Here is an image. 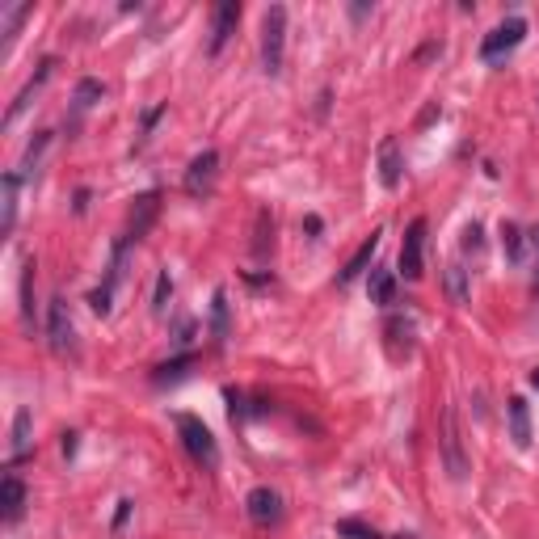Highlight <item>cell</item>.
<instances>
[{"mask_svg":"<svg viewBox=\"0 0 539 539\" xmlns=\"http://www.w3.org/2000/svg\"><path fill=\"white\" fill-rule=\"evenodd\" d=\"M177 434H182L186 451L194 455V464H203V468H215V464H219V447H215V438H211V430H207L203 422H198V417L177 413Z\"/></svg>","mask_w":539,"mask_h":539,"instance_id":"2","label":"cell"},{"mask_svg":"<svg viewBox=\"0 0 539 539\" xmlns=\"http://www.w3.org/2000/svg\"><path fill=\"white\" fill-rule=\"evenodd\" d=\"M190 333H194V325H190V321H182V325H177V342L186 346V342H190Z\"/></svg>","mask_w":539,"mask_h":539,"instance_id":"36","label":"cell"},{"mask_svg":"<svg viewBox=\"0 0 539 539\" xmlns=\"http://www.w3.org/2000/svg\"><path fill=\"white\" fill-rule=\"evenodd\" d=\"M245 510H249V518H253L257 527H274V523H283V497H278L270 485L253 489V493L245 497Z\"/></svg>","mask_w":539,"mask_h":539,"instance_id":"9","label":"cell"},{"mask_svg":"<svg viewBox=\"0 0 539 539\" xmlns=\"http://www.w3.org/2000/svg\"><path fill=\"white\" fill-rule=\"evenodd\" d=\"M531 253H535V278L531 283H535V295H539V224L531 228Z\"/></svg>","mask_w":539,"mask_h":539,"instance_id":"34","label":"cell"},{"mask_svg":"<svg viewBox=\"0 0 539 539\" xmlns=\"http://www.w3.org/2000/svg\"><path fill=\"white\" fill-rule=\"evenodd\" d=\"M379 236H384V232H371V236H367V241H363V249H358V253L350 257V262H346V270L337 274V283H342V287H350L354 278H358V274H363V270L371 266V257H375V249H379Z\"/></svg>","mask_w":539,"mask_h":539,"instance_id":"16","label":"cell"},{"mask_svg":"<svg viewBox=\"0 0 539 539\" xmlns=\"http://www.w3.org/2000/svg\"><path fill=\"white\" fill-rule=\"evenodd\" d=\"M169 295H173L169 270H161V274H156V291H152V312H156V316H165V308H169Z\"/></svg>","mask_w":539,"mask_h":539,"instance_id":"27","label":"cell"},{"mask_svg":"<svg viewBox=\"0 0 539 539\" xmlns=\"http://www.w3.org/2000/svg\"><path fill=\"white\" fill-rule=\"evenodd\" d=\"M17 186H22V177L17 173H5V219H0V232H13V224H17Z\"/></svg>","mask_w":539,"mask_h":539,"instance_id":"22","label":"cell"},{"mask_svg":"<svg viewBox=\"0 0 539 539\" xmlns=\"http://www.w3.org/2000/svg\"><path fill=\"white\" fill-rule=\"evenodd\" d=\"M194 367V358L186 354V358H173V363H165V367H156V375H152V384H177L186 371Z\"/></svg>","mask_w":539,"mask_h":539,"instance_id":"26","label":"cell"},{"mask_svg":"<svg viewBox=\"0 0 539 539\" xmlns=\"http://www.w3.org/2000/svg\"><path fill=\"white\" fill-rule=\"evenodd\" d=\"M481 245H485V241H481V224H468V228H464V249H468V253H481Z\"/></svg>","mask_w":539,"mask_h":539,"instance_id":"33","label":"cell"},{"mask_svg":"<svg viewBox=\"0 0 539 539\" xmlns=\"http://www.w3.org/2000/svg\"><path fill=\"white\" fill-rule=\"evenodd\" d=\"M22 321L26 329H34V257H26L22 266Z\"/></svg>","mask_w":539,"mask_h":539,"instance_id":"23","label":"cell"},{"mask_svg":"<svg viewBox=\"0 0 539 539\" xmlns=\"http://www.w3.org/2000/svg\"><path fill=\"white\" fill-rule=\"evenodd\" d=\"M26 17H30V5H5V9H0V22H5V34L9 38L17 34V26H22Z\"/></svg>","mask_w":539,"mask_h":539,"instance_id":"28","label":"cell"},{"mask_svg":"<svg viewBox=\"0 0 539 539\" xmlns=\"http://www.w3.org/2000/svg\"><path fill=\"white\" fill-rule=\"evenodd\" d=\"M127 514H131V502H118V514H114V527H123V523H127Z\"/></svg>","mask_w":539,"mask_h":539,"instance_id":"35","label":"cell"},{"mask_svg":"<svg viewBox=\"0 0 539 539\" xmlns=\"http://www.w3.org/2000/svg\"><path fill=\"white\" fill-rule=\"evenodd\" d=\"M523 38H527V22H523V17H506L502 26H493V30L485 34L481 59H485V64H497V59L510 55L518 43H523Z\"/></svg>","mask_w":539,"mask_h":539,"instance_id":"3","label":"cell"},{"mask_svg":"<svg viewBox=\"0 0 539 539\" xmlns=\"http://www.w3.org/2000/svg\"><path fill=\"white\" fill-rule=\"evenodd\" d=\"M156 215H161V194H156V190L139 194V198H135V207H131V215H127V241H131V245H135V241H144V236L152 232Z\"/></svg>","mask_w":539,"mask_h":539,"instance_id":"8","label":"cell"},{"mask_svg":"<svg viewBox=\"0 0 539 539\" xmlns=\"http://www.w3.org/2000/svg\"><path fill=\"white\" fill-rule=\"evenodd\" d=\"M337 535L342 539H379L371 527H363V523H337Z\"/></svg>","mask_w":539,"mask_h":539,"instance_id":"31","label":"cell"},{"mask_svg":"<svg viewBox=\"0 0 539 539\" xmlns=\"http://www.w3.org/2000/svg\"><path fill=\"white\" fill-rule=\"evenodd\" d=\"M396 539H417V535H396Z\"/></svg>","mask_w":539,"mask_h":539,"instance_id":"37","label":"cell"},{"mask_svg":"<svg viewBox=\"0 0 539 539\" xmlns=\"http://www.w3.org/2000/svg\"><path fill=\"white\" fill-rule=\"evenodd\" d=\"M102 81H93V76H85V81L81 85H76V93H72V110H76V118H81V114H89L97 102H102Z\"/></svg>","mask_w":539,"mask_h":539,"instance_id":"18","label":"cell"},{"mask_svg":"<svg viewBox=\"0 0 539 539\" xmlns=\"http://www.w3.org/2000/svg\"><path fill=\"white\" fill-rule=\"evenodd\" d=\"M236 26H241V0H224V5H215V17H211V55L224 51V43L236 34Z\"/></svg>","mask_w":539,"mask_h":539,"instance_id":"12","label":"cell"},{"mask_svg":"<svg viewBox=\"0 0 539 539\" xmlns=\"http://www.w3.org/2000/svg\"><path fill=\"white\" fill-rule=\"evenodd\" d=\"M274 245V219L270 211H257V236H253V257H266Z\"/></svg>","mask_w":539,"mask_h":539,"instance_id":"24","label":"cell"},{"mask_svg":"<svg viewBox=\"0 0 539 539\" xmlns=\"http://www.w3.org/2000/svg\"><path fill=\"white\" fill-rule=\"evenodd\" d=\"M502 253H506V262H523V253H527V236L518 224H502Z\"/></svg>","mask_w":539,"mask_h":539,"instance_id":"20","label":"cell"},{"mask_svg":"<svg viewBox=\"0 0 539 539\" xmlns=\"http://www.w3.org/2000/svg\"><path fill=\"white\" fill-rule=\"evenodd\" d=\"M405 177V152H401V139L396 135H384L379 139V182L384 190H396Z\"/></svg>","mask_w":539,"mask_h":539,"instance_id":"10","label":"cell"},{"mask_svg":"<svg viewBox=\"0 0 539 539\" xmlns=\"http://www.w3.org/2000/svg\"><path fill=\"white\" fill-rule=\"evenodd\" d=\"M51 72H55V59H43V64H38V72H34L30 81H26V89L13 97V106H9V114H5V123H13V118H17V114H22V110L30 106V97H34L38 89H43V85L51 81Z\"/></svg>","mask_w":539,"mask_h":539,"instance_id":"15","label":"cell"},{"mask_svg":"<svg viewBox=\"0 0 539 539\" xmlns=\"http://www.w3.org/2000/svg\"><path fill=\"white\" fill-rule=\"evenodd\" d=\"M211 342L215 346L228 342V295L224 291L211 295Z\"/></svg>","mask_w":539,"mask_h":539,"instance_id":"19","label":"cell"},{"mask_svg":"<svg viewBox=\"0 0 539 539\" xmlns=\"http://www.w3.org/2000/svg\"><path fill=\"white\" fill-rule=\"evenodd\" d=\"M506 417H510V438H514V447H531V409L523 396H510V405H506Z\"/></svg>","mask_w":539,"mask_h":539,"instance_id":"14","label":"cell"},{"mask_svg":"<svg viewBox=\"0 0 539 539\" xmlns=\"http://www.w3.org/2000/svg\"><path fill=\"white\" fill-rule=\"evenodd\" d=\"M47 342L55 354H72L76 350V325H72V312H68V299H51L47 308Z\"/></svg>","mask_w":539,"mask_h":539,"instance_id":"5","label":"cell"},{"mask_svg":"<svg viewBox=\"0 0 539 539\" xmlns=\"http://www.w3.org/2000/svg\"><path fill=\"white\" fill-rule=\"evenodd\" d=\"M443 459H447L451 481H464L468 476V455H464V434H459V417H455L451 405L443 409Z\"/></svg>","mask_w":539,"mask_h":539,"instance_id":"6","label":"cell"},{"mask_svg":"<svg viewBox=\"0 0 539 539\" xmlns=\"http://www.w3.org/2000/svg\"><path fill=\"white\" fill-rule=\"evenodd\" d=\"M422 253H426V219H413L405 232V245H401V274L409 283L422 278Z\"/></svg>","mask_w":539,"mask_h":539,"instance_id":"11","label":"cell"},{"mask_svg":"<svg viewBox=\"0 0 539 539\" xmlns=\"http://www.w3.org/2000/svg\"><path fill=\"white\" fill-rule=\"evenodd\" d=\"M371 304L379 308H392L396 304V274L392 270H371Z\"/></svg>","mask_w":539,"mask_h":539,"instance_id":"17","label":"cell"},{"mask_svg":"<svg viewBox=\"0 0 539 539\" xmlns=\"http://www.w3.org/2000/svg\"><path fill=\"white\" fill-rule=\"evenodd\" d=\"M283 55H287V9L270 5L262 17V68H266V76L283 72Z\"/></svg>","mask_w":539,"mask_h":539,"instance_id":"1","label":"cell"},{"mask_svg":"<svg viewBox=\"0 0 539 539\" xmlns=\"http://www.w3.org/2000/svg\"><path fill=\"white\" fill-rule=\"evenodd\" d=\"M47 144H51V135L43 131V135H38V139H34V144L26 148V173H34V165H38V156H43V148H47Z\"/></svg>","mask_w":539,"mask_h":539,"instance_id":"32","label":"cell"},{"mask_svg":"<svg viewBox=\"0 0 539 539\" xmlns=\"http://www.w3.org/2000/svg\"><path fill=\"white\" fill-rule=\"evenodd\" d=\"M228 405H232V422H249V417L257 413V409H249V396L236 392V388H228Z\"/></svg>","mask_w":539,"mask_h":539,"instance_id":"29","label":"cell"},{"mask_svg":"<svg viewBox=\"0 0 539 539\" xmlns=\"http://www.w3.org/2000/svg\"><path fill=\"white\" fill-rule=\"evenodd\" d=\"M447 295H451V304H468L472 299V287H468V270L464 266H447Z\"/></svg>","mask_w":539,"mask_h":539,"instance_id":"21","label":"cell"},{"mask_svg":"<svg viewBox=\"0 0 539 539\" xmlns=\"http://www.w3.org/2000/svg\"><path fill=\"white\" fill-rule=\"evenodd\" d=\"M30 451V409H17L13 417V459H22Z\"/></svg>","mask_w":539,"mask_h":539,"instance_id":"25","label":"cell"},{"mask_svg":"<svg viewBox=\"0 0 539 539\" xmlns=\"http://www.w3.org/2000/svg\"><path fill=\"white\" fill-rule=\"evenodd\" d=\"M215 177H219V152L207 148V152H198L194 161H190V169H186V177H182V186H186L190 198H203V194H211Z\"/></svg>","mask_w":539,"mask_h":539,"instance_id":"7","label":"cell"},{"mask_svg":"<svg viewBox=\"0 0 539 539\" xmlns=\"http://www.w3.org/2000/svg\"><path fill=\"white\" fill-rule=\"evenodd\" d=\"M127 245H131V241H118V245H114V257H110V266H106L102 287L89 295V308H93L97 316H110V308H114V291H118V283H123V270H127Z\"/></svg>","mask_w":539,"mask_h":539,"instance_id":"4","label":"cell"},{"mask_svg":"<svg viewBox=\"0 0 539 539\" xmlns=\"http://www.w3.org/2000/svg\"><path fill=\"white\" fill-rule=\"evenodd\" d=\"M388 333H392V342H401V337H405V346L413 350V321H401V316H392Z\"/></svg>","mask_w":539,"mask_h":539,"instance_id":"30","label":"cell"},{"mask_svg":"<svg viewBox=\"0 0 539 539\" xmlns=\"http://www.w3.org/2000/svg\"><path fill=\"white\" fill-rule=\"evenodd\" d=\"M26 497H30L26 485L17 481V476H5V485H0V518H5L9 527L26 514Z\"/></svg>","mask_w":539,"mask_h":539,"instance_id":"13","label":"cell"}]
</instances>
